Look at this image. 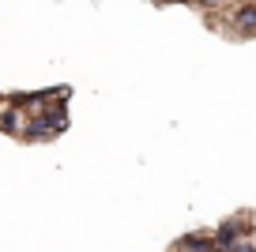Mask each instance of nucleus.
<instances>
[{"instance_id": "1", "label": "nucleus", "mask_w": 256, "mask_h": 252, "mask_svg": "<svg viewBox=\"0 0 256 252\" xmlns=\"http://www.w3.org/2000/svg\"><path fill=\"white\" fill-rule=\"evenodd\" d=\"M23 128H26V120H23V110H16V106H4L0 110V132H12V136H23Z\"/></svg>"}, {"instance_id": "2", "label": "nucleus", "mask_w": 256, "mask_h": 252, "mask_svg": "<svg viewBox=\"0 0 256 252\" xmlns=\"http://www.w3.org/2000/svg\"><path fill=\"white\" fill-rule=\"evenodd\" d=\"M234 26L241 34H256V4H241L234 8Z\"/></svg>"}, {"instance_id": "3", "label": "nucleus", "mask_w": 256, "mask_h": 252, "mask_svg": "<svg viewBox=\"0 0 256 252\" xmlns=\"http://www.w3.org/2000/svg\"><path fill=\"white\" fill-rule=\"evenodd\" d=\"M174 252H184V248H174ZM211 252H218V248H211Z\"/></svg>"}]
</instances>
